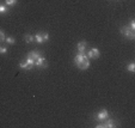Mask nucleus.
<instances>
[{"label": "nucleus", "instance_id": "f8f14e48", "mask_svg": "<svg viewBox=\"0 0 135 128\" xmlns=\"http://www.w3.org/2000/svg\"><path fill=\"white\" fill-rule=\"evenodd\" d=\"M127 69L129 72H135V64L134 62H130V64L127 66Z\"/></svg>", "mask_w": 135, "mask_h": 128}, {"label": "nucleus", "instance_id": "39448f33", "mask_svg": "<svg viewBox=\"0 0 135 128\" xmlns=\"http://www.w3.org/2000/svg\"><path fill=\"white\" fill-rule=\"evenodd\" d=\"M98 128H114L116 127V123H115L114 120H105V122H102L99 125H97Z\"/></svg>", "mask_w": 135, "mask_h": 128}, {"label": "nucleus", "instance_id": "f257e3e1", "mask_svg": "<svg viewBox=\"0 0 135 128\" xmlns=\"http://www.w3.org/2000/svg\"><path fill=\"white\" fill-rule=\"evenodd\" d=\"M74 64L79 67L80 69H87L90 67V59L87 56L86 51L84 53H78L74 58Z\"/></svg>", "mask_w": 135, "mask_h": 128}, {"label": "nucleus", "instance_id": "7ed1b4c3", "mask_svg": "<svg viewBox=\"0 0 135 128\" xmlns=\"http://www.w3.org/2000/svg\"><path fill=\"white\" fill-rule=\"evenodd\" d=\"M33 66H35V61H33L32 59H30V58L26 56V59L24 60L23 62H21L19 64V67L23 69H31L33 68Z\"/></svg>", "mask_w": 135, "mask_h": 128}, {"label": "nucleus", "instance_id": "f3484780", "mask_svg": "<svg viewBox=\"0 0 135 128\" xmlns=\"http://www.w3.org/2000/svg\"><path fill=\"white\" fill-rule=\"evenodd\" d=\"M7 53V48H6V47H0V54H6Z\"/></svg>", "mask_w": 135, "mask_h": 128}, {"label": "nucleus", "instance_id": "f03ea898", "mask_svg": "<svg viewBox=\"0 0 135 128\" xmlns=\"http://www.w3.org/2000/svg\"><path fill=\"white\" fill-rule=\"evenodd\" d=\"M120 31H121V34H122L123 36L127 37V39H129V40H134L135 39V30H132V29L128 28V26H122Z\"/></svg>", "mask_w": 135, "mask_h": 128}, {"label": "nucleus", "instance_id": "20e7f679", "mask_svg": "<svg viewBox=\"0 0 135 128\" xmlns=\"http://www.w3.org/2000/svg\"><path fill=\"white\" fill-rule=\"evenodd\" d=\"M35 41L37 43H44V42L49 41V35L47 32H38L35 35Z\"/></svg>", "mask_w": 135, "mask_h": 128}, {"label": "nucleus", "instance_id": "6e6552de", "mask_svg": "<svg viewBox=\"0 0 135 128\" xmlns=\"http://www.w3.org/2000/svg\"><path fill=\"white\" fill-rule=\"evenodd\" d=\"M100 55L99 50H98L97 48H92L89 50V53H87V56H89V59H98Z\"/></svg>", "mask_w": 135, "mask_h": 128}, {"label": "nucleus", "instance_id": "4468645a", "mask_svg": "<svg viewBox=\"0 0 135 128\" xmlns=\"http://www.w3.org/2000/svg\"><path fill=\"white\" fill-rule=\"evenodd\" d=\"M5 41L7 42L8 44H15L16 43V39H15V37H6Z\"/></svg>", "mask_w": 135, "mask_h": 128}, {"label": "nucleus", "instance_id": "ddd939ff", "mask_svg": "<svg viewBox=\"0 0 135 128\" xmlns=\"http://www.w3.org/2000/svg\"><path fill=\"white\" fill-rule=\"evenodd\" d=\"M5 4L7 6H13L17 4V0H5Z\"/></svg>", "mask_w": 135, "mask_h": 128}, {"label": "nucleus", "instance_id": "a211bd4d", "mask_svg": "<svg viewBox=\"0 0 135 128\" xmlns=\"http://www.w3.org/2000/svg\"><path fill=\"white\" fill-rule=\"evenodd\" d=\"M129 28L132 29V30H135V22L134 21L130 22V26H129Z\"/></svg>", "mask_w": 135, "mask_h": 128}, {"label": "nucleus", "instance_id": "2eb2a0df", "mask_svg": "<svg viewBox=\"0 0 135 128\" xmlns=\"http://www.w3.org/2000/svg\"><path fill=\"white\" fill-rule=\"evenodd\" d=\"M7 12V7L5 5H1L0 4V13H6Z\"/></svg>", "mask_w": 135, "mask_h": 128}, {"label": "nucleus", "instance_id": "9d476101", "mask_svg": "<svg viewBox=\"0 0 135 128\" xmlns=\"http://www.w3.org/2000/svg\"><path fill=\"white\" fill-rule=\"evenodd\" d=\"M40 56H42V55H41V54H40V53H38L37 50H32V51H30V53L28 54V58H30V59H32L33 61H36V60H37Z\"/></svg>", "mask_w": 135, "mask_h": 128}, {"label": "nucleus", "instance_id": "9b49d317", "mask_svg": "<svg viewBox=\"0 0 135 128\" xmlns=\"http://www.w3.org/2000/svg\"><path fill=\"white\" fill-rule=\"evenodd\" d=\"M24 41H25L26 43H31V42L35 41V36L30 35V34H26V35L24 36Z\"/></svg>", "mask_w": 135, "mask_h": 128}, {"label": "nucleus", "instance_id": "dca6fc26", "mask_svg": "<svg viewBox=\"0 0 135 128\" xmlns=\"http://www.w3.org/2000/svg\"><path fill=\"white\" fill-rule=\"evenodd\" d=\"M6 40V36H5V34H4V31H1L0 30V42H4Z\"/></svg>", "mask_w": 135, "mask_h": 128}, {"label": "nucleus", "instance_id": "1a4fd4ad", "mask_svg": "<svg viewBox=\"0 0 135 128\" xmlns=\"http://www.w3.org/2000/svg\"><path fill=\"white\" fill-rule=\"evenodd\" d=\"M86 47H87V43H86L85 41L78 42V44H76V49H78V53H84V51H86Z\"/></svg>", "mask_w": 135, "mask_h": 128}, {"label": "nucleus", "instance_id": "0eeeda50", "mask_svg": "<svg viewBox=\"0 0 135 128\" xmlns=\"http://www.w3.org/2000/svg\"><path fill=\"white\" fill-rule=\"evenodd\" d=\"M35 66H37V67H42V68H46V67L48 66V61H47L46 58L40 56V58H38V59L35 61Z\"/></svg>", "mask_w": 135, "mask_h": 128}, {"label": "nucleus", "instance_id": "423d86ee", "mask_svg": "<svg viewBox=\"0 0 135 128\" xmlns=\"http://www.w3.org/2000/svg\"><path fill=\"white\" fill-rule=\"evenodd\" d=\"M108 117H109V113H108L107 109H102V110H100L99 113H98L97 115H96V118H97L98 121H100V122L105 121Z\"/></svg>", "mask_w": 135, "mask_h": 128}]
</instances>
